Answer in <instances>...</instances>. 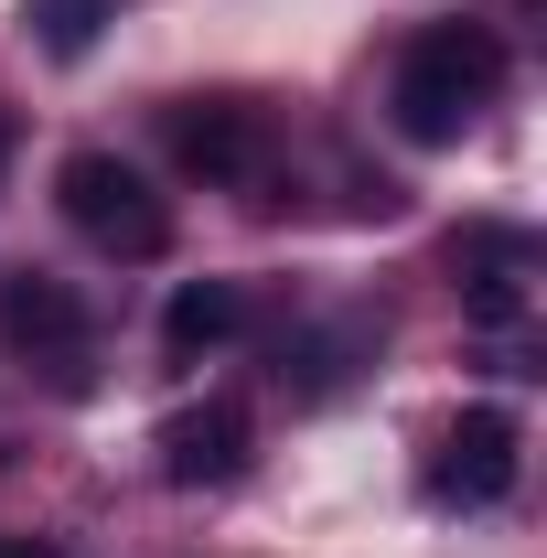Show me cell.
<instances>
[{
	"mask_svg": "<svg viewBox=\"0 0 547 558\" xmlns=\"http://www.w3.org/2000/svg\"><path fill=\"white\" fill-rule=\"evenodd\" d=\"M494 86H505V44L483 33V22H429L409 54H398V86H387V108H398V130L418 150H440V140H462L494 108Z\"/></svg>",
	"mask_w": 547,
	"mask_h": 558,
	"instance_id": "obj_1",
	"label": "cell"
},
{
	"mask_svg": "<svg viewBox=\"0 0 547 558\" xmlns=\"http://www.w3.org/2000/svg\"><path fill=\"white\" fill-rule=\"evenodd\" d=\"M11 140H22V130H11V119H0V172H11Z\"/></svg>",
	"mask_w": 547,
	"mask_h": 558,
	"instance_id": "obj_11",
	"label": "cell"
},
{
	"mask_svg": "<svg viewBox=\"0 0 547 558\" xmlns=\"http://www.w3.org/2000/svg\"><path fill=\"white\" fill-rule=\"evenodd\" d=\"M97 22H108V0H33V11H22V33H33L54 65H75V54L97 44Z\"/></svg>",
	"mask_w": 547,
	"mask_h": 558,
	"instance_id": "obj_9",
	"label": "cell"
},
{
	"mask_svg": "<svg viewBox=\"0 0 547 558\" xmlns=\"http://www.w3.org/2000/svg\"><path fill=\"white\" fill-rule=\"evenodd\" d=\"M515 494V418L505 409H462L440 429V462H429V505H505Z\"/></svg>",
	"mask_w": 547,
	"mask_h": 558,
	"instance_id": "obj_5",
	"label": "cell"
},
{
	"mask_svg": "<svg viewBox=\"0 0 547 558\" xmlns=\"http://www.w3.org/2000/svg\"><path fill=\"white\" fill-rule=\"evenodd\" d=\"M54 205H65L75 236H97L108 258H161V247H172V205L139 183L119 150H75L65 172H54Z\"/></svg>",
	"mask_w": 547,
	"mask_h": 558,
	"instance_id": "obj_2",
	"label": "cell"
},
{
	"mask_svg": "<svg viewBox=\"0 0 547 558\" xmlns=\"http://www.w3.org/2000/svg\"><path fill=\"white\" fill-rule=\"evenodd\" d=\"M269 150H279L269 108H247V97H183V108H172V161L205 172V183H258Z\"/></svg>",
	"mask_w": 547,
	"mask_h": 558,
	"instance_id": "obj_4",
	"label": "cell"
},
{
	"mask_svg": "<svg viewBox=\"0 0 547 558\" xmlns=\"http://www.w3.org/2000/svg\"><path fill=\"white\" fill-rule=\"evenodd\" d=\"M376 354V323H333V333H301V344H279V387L290 398H333L343 376Z\"/></svg>",
	"mask_w": 547,
	"mask_h": 558,
	"instance_id": "obj_8",
	"label": "cell"
},
{
	"mask_svg": "<svg viewBox=\"0 0 547 558\" xmlns=\"http://www.w3.org/2000/svg\"><path fill=\"white\" fill-rule=\"evenodd\" d=\"M236 333H247V290H236V279H183V290L161 301V354H172V365L236 344Z\"/></svg>",
	"mask_w": 547,
	"mask_h": 558,
	"instance_id": "obj_7",
	"label": "cell"
},
{
	"mask_svg": "<svg viewBox=\"0 0 547 558\" xmlns=\"http://www.w3.org/2000/svg\"><path fill=\"white\" fill-rule=\"evenodd\" d=\"M161 473L183 494H226L247 473V409H236V398H205V409L161 418Z\"/></svg>",
	"mask_w": 547,
	"mask_h": 558,
	"instance_id": "obj_6",
	"label": "cell"
},
{
	"mask_svg": "<svg viewBox=\"0 0 547 558\" xmlns=\"http://www.w3.org/2000/svg\"><path fill=\"white\" fill-rule=\"evenodd\" d=\"M0 344L22 365H44L65 398H86V312H75L65 279L44 269H0Z\"/></svg>",
	"mask_w": 547,
	"mask_h": 558,
	"instance_id": "obj_3",
	"label": "cell"
},
{
	"mask_svg": "<svg viewBox=\"0 0 547 558\" xmlns=\"http://www.w3.org/2000/svg\"><path fill=\"white\" fill-rule=\"evenodd\" d=\"M0 558H44V548H33V537H0Z\"/></svg>",
	"mask_w": 547,
	"mask_h": 558,
	"instance_id": "obj_10",
	"label": "cell"
}]
</instances>
